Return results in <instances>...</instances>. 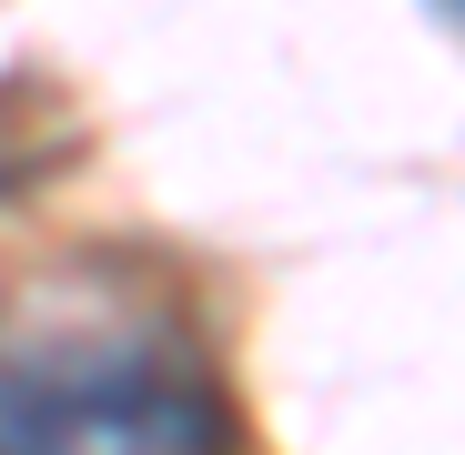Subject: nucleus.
<instances>
[{"instance_id":"f03ea898","label":"nucleus","mask_w":465,"mask_h":455,"mask_svg":"<svg viewBox=\"0 0 465 455\" xmlns=\"http://www.w3.org/2000/svg\"><path fill=\"white\" fill-rule=\"evenodd\" d=\"M21 173H31V152H21V142H11V122H0V193H11V183H21Z\"/></svg>"},{"instance_id":"f257e3e1","label":"nucleus","mask_w":465,"mask_h":455,"mask_svg":"<svg viewBox=\"0 0 465 455\" xmlns=\"http://www.w3.org/2000/svg\"><path fill=\"white\" fill-rule=\"evenodd\" d=\"M0 455H232V405L173 334H51L0 354Z\"/></svg>"},{"instance_id":"7ed1b4c3","label":"nucleus","mask_w":465,"mask_h":455,"mask_svg":"<svg viewBox=\"0 0 465 455\" xmlns=\"http://www.w3.org/2000/svg\"><path fill=\"white\" fill-rule=\"evenodd\" d=\"M435 11H445V21H465V0H435Z\"/></svg>"}]
</instances>
